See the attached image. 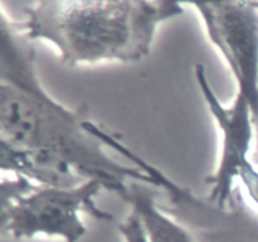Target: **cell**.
Masks as SVG:
<instances>
[{
    "mask_svg": "<svg viewBox=\"0 0 258 242\" xmlns=\"http://www.w3.org/2000/svg\"><path fill=\"white\" fill-rule=\"evenodd\" d=\"M158 189H164L169 214L189 228L198 242H258V213L249 208L239 188L228 207H219L180 186L153 164L146 166Z\"/></svg>",
    "mask_w": 258,
    "mask_h": 242,
    "instance_id": "8992f818",
    "label": "cell"
},
{
    "mask_svg": "<svg viewBox=\"0 0 258 242\" xmlns=\"http://www.w3.org/2000/svg\"><path fill=\"white\" fill-rule=\"evenodd\" d=\"M117 229L122 236L123 242H146L145 232L141 226V222L134 212H130L126 218L118 223Z\"/></svg>",
    "mask_w": 258,
    "mask_h": 242,
    "instance_id": "ba28073f",
    "label": "cell"
},
{
    "mask_svg": "<svg viewBox=\"0 0 258 242\" xmlns=\"http://www.w3.org/2000/svg\"><path fill=\"white\" fill-rule=\"evenodd\" d=\"M254 128V143H253V151H252V160L258 166V112L252 115Z\"/></svg>",
    "mask_w": 258,
    "mask_h": 242,
    "instance_id": "9c48e42d",
    "label": "cell"
},
{
    "mask_svg": "<svg viewBox=\"0 0 258 242\" xmlns=\"http://www.w3.org/2000/svg\"><path fill=\"white\" fill-rule=\"evenodd\" d=\"M32 42L0 3V168L33 183L73 188L88 180L122 198L131 182L154 188L136 165L113 159L86 126V108H70L42 85Z\"/></svg>",
    "mask_w": 258,
    "mask_h": 242,
    "instance_id": "6da1fadb",
    "label": "cell"
},
{
    "mask_svg": "<svg viewBox=\"0 0 258 242\" xmlns=\"http://www.w3.org/2000/svg\"><path fill=\"white\" fill-rule=\"evenodd\" d=\"M194 70L199 90L221 136L217 166L206 179L207 198L219 207H228L239 188H243L258 208V166L252 160L254 128L251 107L239 93H236L231 105L222 103L204 65L197 63Z\"/></svg>",
    "mask_w": 258,
    "mask_h": 242,
    "instance_id": "277c9868",
    "label": "cell"
},
{
    "mask_svg": "<svg viewBox=\"0 0 258 242\" xmlns=\"http://www.w3.org/2000/svg\"><path fill=\"white\" fill-rule=\"evenodd\" d=\"M121 199L138 216L146 242H198L189 228L159 206L149 184L131 182Z\"/></svg>",
    "mask_w": 258,
    "mask_h": 242,
    "instance_id": "52a82bcc",
    "label": "cell"
},
{
    "mask_svg": "<svg viewBox=\"0 0 258 242\" xmlns=\"http://www.w3.org/2000/svg\"><path fill=\"white\" fill-rule=\"evenodd\" d=\"M22 7V19L7 12L15 29L52 45L68 67L139 62L159 25L184 13L171 0H35Z\"/></svg>",
    "mask_w": 258,
    "mask_h": 242,
    "instance_id": "7a4b0ae2",
    "label": "cell"
},
{
    "mask_svg": "<svg viewBox=\"0 0 258 242\" xmlns=\"http://www.w3.org/2000/svg\"><path fill=\"white\" fill-rule=\"evenodd\" d=\"M252 115L258 112V2H190Z\"/></svg>",
    "mask_w": 258,
    "mask_h": 242,
    "instance_id": "5b68a950",
    "label": "cell"
},
{
    "mask_svg": "<svg viewBox=\"0 0 258 242\" xmlns=\"http://www.w3.org/2000/svg\"><path fill=\"white\" fill-rule=\"evenodd\" d=\"M102 189L96 180L73 188H55L39 186L24 176L3 174L0 228L15 239L48 236L78 242L87 232L82 213L98 221H113L112 214L96 204Z\"/></svg>",
    "mask_w": 258,
    "mask_h": 242,
    "instance_id": "3957f363",
    "label": "cell"
}]
</instances>
